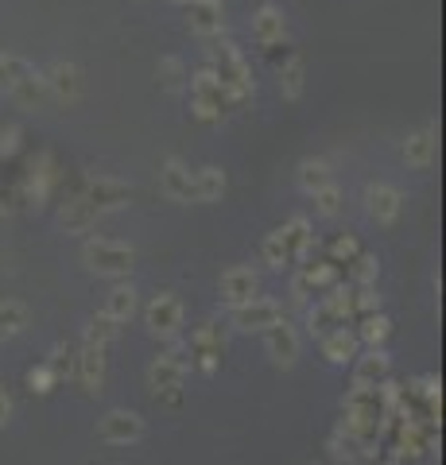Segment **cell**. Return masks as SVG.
Returning <instances> with one entry per match:
<instances>
[{
  "label": "cell",
  "mask_w": 446,
  "mask_h": 465,
  "mask_svg": "<svg viewBox=\"0 0 446 465\" xmlns=\"http://www.w3.org/2000/svg\"><path fill=\"white\" fill-rule=\"evenodd\" d=\"M280 94L287 101H295L299 94H303V63H299V58H287V63L280 66Z\"/></svg>",
  "instance_id": "cell-28"
},
{
  "label": "cell",
  "mask_w": 446,
  "mask_h": 465,
  "mask_svg": "<svg viewBox=\"0 0 446 465\" xmlns=\"http://www.w3.org/2000/svg\"><path fill=\"white\" fill-rule=\"evenodd\" d=\"M183 63H179V58H164V63H160V82L167 85V90H179V85H183Z\"/></svg>",
  "instance_id": "cell-37"
},
{
  "label": "cell",
  "mask_w": 446,
  "mask_h": 465,
  "mask_svg": "<svg viewBox=\"0 0 446 465\" xmlns=\"http://www.w3.org/2000/svg\"><path fill=\"white\" fill-rule=\"evenodd\" d=\"M191 113L198 116V121H206V124H218L225 116V101H198V97H191Z\"/></svg>",
  "instance_id": "cell-35"
},
{
  "label": "cell",
  "mask_w": 446,
  "mask_h": 465,
  "mask_svg": "<svg viewBox=\"0 0 446 465\" xmlns=\"http://www.w3.org/2000/svg\"><path fill=\"white\" fill-rule=\"evenodd\" d=\"M109 349L105 345H94V341H85L82 338V349H78V357H74V376H78V384H82V391H102V384H105V357Z\"/></svg>",
  "instance_id": "cell-10"
},
{
  "label": "cell",
  "mask_w": 446,
  "mask_h": 465,
  "mask_svg": "<svg viewBox=\"0 0 446 465\" xmlns=\"http://www.w3.org/2000/svg\"><path fill=\"white\" fill-rule=\"evenodd\" d=\"M27 322H32V311H27L20 299H0V341L24 333Z\"/></svg>",
  "instance_id": "cell-23"
},
{
  "label": "cell",
  "mask_w": 446,
  "mask_h": 465,
  "mask_svg": "<svg viewBox=\"0 0 446 465\" xmlns=\"http://www.w3.org/2000/svg\"><path fill=\"white\" fill-rule=\"evenodd\" d=\"M27 70H32V63H24L20 54H5V51H0V94H12V85H16Z\"/></svg>",
  "instance_id": "cell-26"
},
{
  "label": "cell",
  "mask_w": 446,
  "mask_h": 465,
  "mask_svg": "<svg viewBox=\"0 0 446 465\" xmlns=\"http://www.w3.org/2000/svg\"><path fill=\"white\" fill-rule=\"evenodd\" d=\"M388 376H392V361L384 349H369L365 357H353V388H388Z\"/></svg>",
  "instance_id": "cell-11"
},
{
  "label": "cell",
  "mask_w": 446,
  "mask_h": 465,
  "mask_svg": "<svg viewBox=\"0 0 446 465\" xmlns=\"http://www.w3.org/2000/svg\"><path fill=\"white\" fill-rule=\"evenodd\" d=\"M8 419H12V396H8V388L0 384V427H5Z\"/></svg>",
  "instance_id": "cell-39"
},
{
  "label": "cell",
  "mask_w": 446,
  "mask_h": 465,
  "mask_svg": "<svg viewBox=\"0 0 446 465\" xmlns=\"http://www.w3.org/2000/svg\"><path fill=\"white\" fill-rule=\"evenodd\" d=\"M186 369H191V361H186L183 349H167V353H160V357L152 361V369H148L152 396H155V400H167V403H179Z\"/></svg>",
  "instance_id": "cell-2"
},
{
  "label": "cell",
  "mask_w": 446,
  "mask_h": 465,
  "mask_svg": "<svg viewBox=\"0 0 446 465\" xmlns=\"http://www.w3.org/2000/svg\"><path fill=\"white\" fill-rule=\"evenodd\" d=\"M365 210H369V217L377 225H392L400 217V210H404V194H400L396 186H388V183H372L365 191Z\"/></svg>",
  "instance_id": "cell-12"
},
{
  "label": "cell",
  "mask_w": 446,
  "mask_h": 465,
  "mask_svg": "<svg viewBox=\"0 0 446 465\" xmlns=\"http://www.w3.org/2000/svg\"><path fill=\"white\" fill-rule=\"evenodd\" d=\"M78 198H82L97 217H102L105 210L124 206V202H128V186L117 183V179H94V183H85V191H82Z\"/></svg>",
  "instance_id": "cell-14"
},
{
  "label": "cell",
  "mask_w": 446,
  "mask_h": 465,
  "mask_svg": "<svg viewBox=\"0 0 446 465\" xmlns=\"http://www.w3.org/2000/svg\"><path fill=\"white\" fill-rule=\"evenodd\" d=\"M82 260H85V268H90L94 275H105V280H124V275L133 272V264H136V252L128 249V244H121V241L94 237V241H85Z\"/></svg>",
  "instance_id": "cell-1"
},
{
  "label": "cell",
  "mask_w": 446,
  "mask_h": 465,
  "mask_svg": "<svg viewBox=\"0 0 446 465\" xmlns=\"http://www.w3.org/2000/svg\"><path fill=\"white\" fill-rule=\"evenodd\" d=\"M326 252H330V264H350V260L362 252V244H357L353 232H338V237L330 241V249H326Z\"/></svg>",
  "instance_id": "cell-32"
},
{
  "label": "cell",
  "mask_w": 446,
  "mask_h": 465,
  "mask_svg": "<svg viewBox=\"0 0 446 465\" xmlns=\"http://www.w3.org/2000/svg\"><path fill=\"white\" fill-rule=\"evenodd\" d=\"M191 191H194V202H218L225 194V171L222 167L191 171Z\"/></svg>",
  "instance_id": "cell-20"
},
{
  "label": "cell",
  "mask_w": 446,
  "mask_h": 465,
  "mask_svg": "<svg viewBox=\"0 0 446 465\" xmlns=\"http://www.w3.org/2000/svg\"><path fill=\"white\" fill-rule=\"evenodd\" d=\"M218 291H222V302L229 311H237V307H244V302H253L256 295H261V280H256V272L253 268H225L222 272V283H218Z\"/></svg>",
  "instance_id": "cell-8"
},
{
  "label": "cell",
  "mask_w": 446,
  "mask_h": 465,
  "mask_svg": "<svg viewBox=\"0 0 446 465\" xmlns=\"http://www.w3.org/2000/svg\"><path fill=\"white\" fill-rule=\"evenodd\" d=\"M404 163L415 167V171H427L431 163H435V152H439V136H435V128H415V133H408L404 140Z\"/></svg>",
  "instance_id": "cell-15"
},
{
  "label": "cell",
  "mask_w": 446,
  "mask_h": 465,
  "mask_svg": "<svg viewBox=\"0 0 446 465\" xmlns=\"http://www.w3.org/2000/svg\"><path fill=\"white\" fill-rule=\"evenodd\" d=\"M117 333H121V326L113 322V318H105V314H94L90 318V326H85V341H94V345H113L117 341Z\"/></svg>",
  "instance_id": "cell-30"
},
{
  "label": "cell",
  "mask_w": 446,
  "mask_h": 465,
  "mask_svg": "<svg viewBox=\"0 0 446 465\" xmlns=\"http://www.w3.org/2000/svg\"><path fill=\"white\" fill-rule=\"evenodd\" d=\"M186 357H191V365L198 372L213 376L222 365V330L213 322H203L194 333H191V345H186Z\"/></svg>",
  "instance_id": "cell-4"
},
{
  "label": "cell",
  "mask_w": 446,
  "mask_h": 465,
  "mask_svg": "<svg viewBox=\"0 0 446 465\" xmlns=\"http://www.w3.org/2000/svg\"><path fill=\"white\" fill-rule=\"evenodd\" d=\"M97 434H102L109 446H133V442L144 439V419L136 411H124V407H117V411H105L102 415Z\"/></svg>",
  "instance_id": "cell-7"
},
{
  "label": "cell",
  "mask_w": 446,
  "mask_h": 465,
  "mask_svg": "<svg viewBox=\"0 0 446 465\" xmlns=\"http://www.w3.org/2000/svg\"><path fill=\"white\" fill-rule=\"evenodd\" d=\"M144 326H148L155 338H175L183 330V302L171 295V291H160V295L144 307Z\"/></svg>",
  "instance_id": "cell-3"
},
{
  "label": "cell",
  "mask_w": 446,
  "mask_h": 465,
  "mask_svg": "<svg viewBox=\"0 0 446 465\" xmlns=\"http://www.w3.org/2000/svg\"><path fill=\"white\" fill-rule=\"evenodd\" d=\"M330 183H334V171H330L326 159H303V163H299V186H303L307 194L322 191Z\"/></svg>",
  "instance_id": "cell-24"
},
{
  "label": "cell",
  "mask_w": 446,
  "mask_h": 465,
  "mask_svg": "<svg viewBox=\"0 0 446 465\" xmlns=\"http://www.w3.org/2000/svg\"><path fill=\"white\" fill-rule=\"evenodd\" d=\"M27 384H32V391H39V396H47V391H55V372L47 365H35L32 372H27Z\"/></svg>",
  "instance_id": "cell-36"
},
{
  "label": "cell",
  "mask_w": 446,
  "mask_h": 465,
  "mask_svg": "<svg viewBox=\"0 0 446 465\" xmlns=\"http://www.w3.org/2000/svg\"><path fill=\"white\" fill-rule=\"evenodd\" d=\"M264 353L272 357V365H280V369H292L299 361V330L287 322V318H280V322H272L264 330Z\"/></svg>",
  "instance_id": "cell-6"
},
{
  "label": "cell",
  "mask_w": 446,
  "mask_h": 465,
  "mask_svg": "<svg viewBox=\"0 0 446 465\" xmlns=\"http://www.w3.org/2000/svg\"><path fill=\"white\" fill-rule=\"evenodd\" d=\"M362 322V330H353L357 333V341H365L369 349H384V341H388V333H392V322L377 311V314H365V318H357Z\"/></svg>",
  "instance_id": "cell-25"
},
{
  "label": "cell",
  "mask_w": 446,
  "mask_h": 465,
  "mask_svg": "<svg viewBox=\"0 0 446 465\" xmlns=\"http://www.w3.org/2000/svg\"><path fill=\"white\" fill-rule=\"evenodd\" d=\"M160 183H164V194L171 202H194V191H191V167L179 163V159H167L164 171H160Z\"/></svg>",
  "instance_id": "cell-18"
},
{
  "label": "cell",
  "mask_w": 446,
  "mask_h": 465,
  "mask_svg": "<svg viewBox=\"0 0 446 465\" xmlns=\"http://www.w3.org/2000/svg\"><path fill=\"white\" fill-rule=\"evenodd\" d=\"M175 5H191V0H175Z\"/></svg>",
  "instance_id": "cell-41"
},
{
  "label": "cell",
  "mask_w": 446,
  "mask_h": 465,
  "mask_svg": "<svg viewBox=\"0 0 446 465\" xmlns=\"http://www.w3.org/2000/svg\"><path fill=\"white\" fill-rule=\"evenodd\" d=\"M194 5H222V0H194Z\"/></svg>",
  "instance_id": "cell-40"
},
{
  "label": "cell",
  "mask_w": 446,
  "mask_h": 465,
  "mask_svg": "<svg viewBox=\"0 0 446 465\" xmlns=\"http://www.w3.org/2000/svg\"><path fill=\"white\" fill-rule=\"evenodd\" d=\"M357 333L345 330V326H334L330 333H322V357L330 361V365H350V361L357 357Z\"/></svg>",
  "instance_id": "cell-17"
},
{
  "label": "cell",
  "mask_w": 446,
  "mask_h": 465,
  "mask_svg": "<svg viewBox=\"0 0 446 465\" xmlns=\"http://www.w3.org/2000/svg\"><path fill=\"white\" fill-rule=\"evenodd\" d=\"M59 222L66 225V229H74V232H82V229H90L94 222H97V213L85 206L82 198H74V202H66L63 206V213H59Z\"/></svg>",
  "instance_id": "cell-27"
},
{
  "label": "cell",
  "mask_w": 446,
  "mask_h": 465,
  "mask_svg": "<svg viewBox=\"0 0 446 465\" xmlns=\"http://www.w3.org/2000/svg\"><path fill=\"white\" fill-rule=\"evenodd\" d=\"M105 318H113V322H128V318L136 314V291H133V283H113V291L105 295V311H102Z\"/></svg>",
  "instance_id": "cell-22"
},
{
  "label": "cell",
  "mask_w": 446,
  "mask_h": 465,
  "mask_svg": "<svg viewBox=\"0 0 446 465\" xmlns=\"http://www.w3.org/2000/svg\"><path fill=\"white\" fill-rule=\"evenodd\" d=\"M314 213H322V217H338L342 213V191H338V183H330L322 186V191H314Z\"/></svg>",
  "instance_id": "cell-33"
},
{
  "label": "cell",
  "mask_w": 446,
  "mask_h": 465,
  "mask_svg": "<svg viewBox=\"0 0 446 465\" xmlns=\"http://www.w3.org/2000/svg\"><path fill=\"white\" fill-rule=\"evenodd\" d=\"M74 357H78V349H70V345H55L51 349V357L43 361L51 372H55V381H66V376H74Z\"/></svg>",
  "instance_id": "cell-29"
},
{
  "label": "cell",
  "mask_w": 446,
  "mask_h": 465,
  "mask_svg": "<svg viewBox=\"0 0 446 465\" xmlns=\"http://www.w3.org/2000/svg\"><path fill=\"white\" fill-rule=\"evenodd\" d=\"M253 39L261 43L264 51H272L276 43L287 39V20H283V12H280L276 5L256 8V16H253Z\"/></svg>",
  "instance_id": "cell-16"
},
{
  "label": "cell",
  "mask_w": 446,
  "mask_h": 465,
  "mask_svg": "<svg viewBox=\"0 0 446 465\" xmlns=\"http://www.w3.org/2000/svg\"><path fill=\"white\" fill-rule=\"evenodd\" d=\"M186 27L198 35V39H213L222 35L225 16H222V5H194L191 0V16H186Z\"/></svg>",
  "instance_id": "cell-19"
},
{
  "label": "cell",
  "mask_w": 446,
  "mask_h": 465,
  "mask_svg": "<svg viewBox=\"0 0 446 465\" xmlns=\"http://www.w3.org/2000/svg\"><path fill=\"white\" fill-rule=\"evenodd\" d=\"M8 97H16L24 109H39L43 101H51V97H47V82H43V70L32 66L16 85H12V94H8Z\"/></svg>",
  "instance_id": "cell-21"
},
{
  "label": "cell",
  "mask_w": 446,
  "mask_h": 465,
  "mask_svg": "<svg viewBox=\"0 0 446 465\" xmlns=\"http://www.w3.org/2000/svg\"><path fill=\"white\" fill-rule=\"evenodd\" d=\"M43 82H47V97L59 101V105H74V101L85 94L82 66H74V63H51L43 70Z\"/></svg>",
  "instance_id": "cell-5"
},
{
  "label": "cell",
  "mask_w": 446,
  "mask_h": 465,
  "mask_svg": "<svg viewBox=\"0 0 446 465\" xmlns=\"http://www.w3.org/2000/svg\"><path fill=\"white\" fill-rule=\"evenodd\" d=\"M261 260L268 268H283L287 264V249H283V241L276 237V232H268L264 244H261Z\"/></svg>",
  "instance_id": "cell-34"
},
{
  "label": "cell",
  "mask_w": 446,
  "mask_h": 465,
  "mask_svg": "<svg viewBox=\"0 0 446 465\" xmlns=\"http://www.w3.org/2000/svg\"><path fill=\"white\" fill-rule=\"evenodd\" d=\"M229 318H233V326L241 333H264L272 322H280V318H283V307H280L276 299H261V295H256L253 302H244V307L229 311Z\"/></svg>",
  "instance_id": "cell-9"
},
{
  "label": "cell",
  "mask_w": 446,
  "mask_h": 465,
  "mask_svg": "<svg viewBox=\"0 0 446 465\" xmlns=\"http://www.w3.org/2000/svg\"><path fill=\"white\" fill-rule=\"evenodd\" d=\"M307 326H311V333H330L338 322H334V314H330V311L322 307V302H319V307H314V311L307 314Z\"/></svg>",
  "instance_id": "cell-38"
},
{
  "label": "cell",
  "mask_w": 446,
  "mask_h": 465,
  "mask_svg": "<svg viewBox=\"0 0 446 465\" xmlns=\"http://www.w3.org/2000/svg\"><path fill=\"white\" fill-rule=\"evenodd\" d=\"M377 272H381V264H377V256H369V252H357V256L350 260V280H353L357 287H372Z\"/></svg>",
  "instance_id": "cell-31"
},
{
  "label": "cell",
  "mask_w": 446,
  "mask_h": 465,
  "mask_svg": "<svg viewBox=\"0 0 446 465\" xmlns=\"http://www.w3.org/2000/svg\"><path fill=\"white\" fill-rule=\"evenodd\" d=\"M276 237L283 241V249H287V264H307V256L314 249V237H311V222H307V217H292V222H283L276 229Z\"/></svg>",
  "instance_id": "cell-13"
}]
</instances>
